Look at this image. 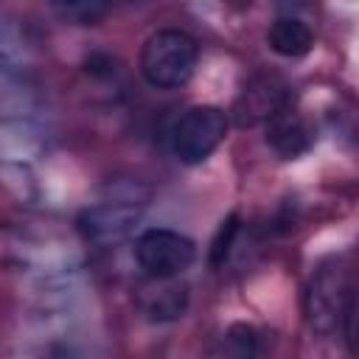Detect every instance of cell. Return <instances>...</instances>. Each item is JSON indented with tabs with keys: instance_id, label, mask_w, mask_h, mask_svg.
<instances>
[{
	"instance_id": "obj_1",
	"label": "cell",
	"mask_w": 359,
	"mask_h": 359,
	"mask_svg": "<svg viewBox=\"0 0 359 359\" xmlns=\"http://www.w3.org/2000/svg\"><path fill=\"white\" fill-rule=\"evenodd\" d=\"M196 67V42L177 28L151 34L140 50V73L151 87L174 90L188 84Z\"/></svg>"
},
{
	"instance_id": "obj_2",
	"label": "cell",
	"mask_w": 359,
	"mask_h": 359,
	"mask_svg": "<svg viewBox=\"0 0 359 359\" xmlns=\"http://www.w3.org/2000/svg\"><path fill=\"white\" fill-rule=\"evenodd\" d=\"M224 135H227V115L219 107L199 104L177 118L171 129V149L182 163L196 165L216 151Z\"/></svg>"
},
{
	"instance_id": "obj_3",
	"label": "cell",
	"mask_w": 359,
	"mask_h": 359,
	"mask_svg": "<svg viewBox=\"0 0 359 359\" xmlns=\"http://www.w3.org/2000/svg\"><path fill=\"white\" fill-rule=\"evenodd\" d=\"M143 205H146V196H137V185H135L129 191L112 194L109 199L90 205L81 213L79 227L95 244H115V241L126 238L129 230L137 224Z\"/></svg>"
},
{
	"instance_id": "obj_4",
	"label": "cell",
	"mask_w": 359,
	"mask_h": 359,
	"mask_svg": "<svg viewBox=\"0 0 359 359\" xmlns=\"http://www.w3.org/2000/svg\"><path fill=\"white\" fill-rule=\"evenodd\" d=\"M353 286L348 280V272L339 266H323L309 289H306V317L309 325L320 334H331L342 325L345 309L353 300Z\"/></svg>"
},
{
	"instance_id": "obj_5",
	"label": "cell",
	"mask_w": 359,
	"mask_h": 359,
	"mask_svg": "<svg viewBox=\"0 0 359 359\" xmlns=\"http://www.w3.org/2000/svg\"><path fill=\"white\" fill-rule=\"evenodd\" d=\"M135 258L149 278H177L194 264L196 247L188 236H182L177 230L154 227V230H146L137 236Z\"/></svg>"
},
{
	"instance_id": "obj_6",
	"label": "cell",
	"mask_w": 359,
	"mask_h": 359,
	"mask_svg": "<svg viewBox=\"0 0 359 359\" xmlns=\"http://www.w3.org/2000/svg\"><path fill=\"white\" fill-rule=\"evenodd\" d=\"M286 84L272 76V73H261L255 79H250L236 101V121L241 126H255V123H266L269 118H275L280 109H286Z\"/></svg>"
},
{
	"instance_id": "obj_7",
	"label": "cell",
	"mask_w": 359,
	"mask_h": 359,
	"mask_svg": "<svg viewBox=\"0 0 359 359\" xmlns=\"http://www.w3.org/2000/svg\"><path fill=\"white\" fill-rule=\"evenodd\" d=\"M28 65H31V42L25 31L14 20L0 17V90L20 81Z\"/></svg>"
},
{
	"instance_id": "obj_8",
	"label": "cell",
	"mask_w": 359,
	"mask_h": 359,
	"mask_svg": "<svg viewBox=\"0 0 359 359\" xmlns=\"http://www.w3.org/2000/svg\"><path fill=\"white\" fill-rule=\"evenodd\" d=\"M266 123H269V126H266V143H269L280 157H297V154H303V151L311 146V132H309V126H306L297 115L280 109V112H278L275 118H269Z\"/></svg>"
},
{
	"instance_id": "obj_9",
	"label": "cell",
	"mask_w": 359,
	"mask_h": 359,
	"mask_svg": "<svg viewBox=\"0 0 359 359\" xmlns=\"http://www.w3.org/2000/svg\"><path fill=\"white\" fill-rule=\"evenodd\" d=\"M266 42L269 48L278 53V56H286V59H297V56H306L314 45V36H311V28L300 20V17H286L280 14L269 31H266Z\"/></svg>"
},
{
	"instance_id": "obj_10",
	"label": "cell",
	"mask_w": 359,
	"mask_h": 359,
	"mask_svg": "<svg viewBox=\"0 0 359 359\" xmlns=\"http://www.w3.org/2000/svg\"><path fill=\"white\" fill-rule=\"evenodd\" d=\"M154 286L143 294V309L151 320H174L182 317L188 303V289L180 283H171L174 278H151Z\"/></svg>"
},
{
	"instance_id": "obj_11",
	"label": "cell",
	"mask_w": 359,
	"mask_h": 359,
	"mask_svg": "<svg viewBox=\"0 0 359 359\" xmlns=\"http://www.w3.org/2000/svg\"><path fill=\"white\" fill-rule=\"evenodd\" d=\"M50 8L73 25H95L107 17L109 0H48Z\"/></svg>"
},
{
	"instance_id": "obj_12",
	"label": "cell",
	"mask_w": 359,
	"mask_h": 359,
	"mask_svg": "<svg viewBox=\"0 0 359 359\" xmlns=\"http://www.w3.org/2000/svg\"><path fill=\"white\" fill-rule=\"evenodd\" d=\"M236 233H238V219L230 216V219L222 224V230H219V236H216V241H213V264H222V261L227 258Z\"/></svg>"
},
{
	"instance_id": "obj_13",
	"label": "cell",
	"mask_w": 359,
	"mask_h": 359,
	"mask_svg": "<svg viewBox=\"0 0 359 359\" xmlns=\"http://www.w3.org/2000/svg\"><path fill=\"white\" fill-rule=\"evenodd\" d=\"M278 11L286 14V17H300L306 8H309V0H275Z\"/></svg>"
}]
</instances>
